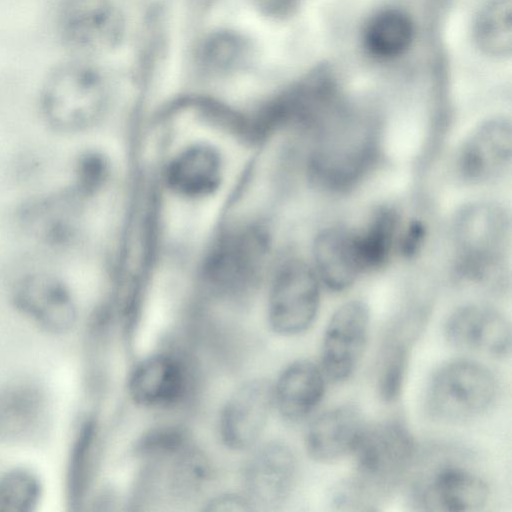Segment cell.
Wrapping results in <instances>:
<instances>
[{"instance_id": "obj_1", "label": "cell", "mask_w": 512, "mask_h": 512, "mask_svg": "<svg viewBox=\"0 0 512 512\" xmlns=\"http://www.w3.org/2000/svg\"><path fill=\"white\" fill-rule=\"evenodd\" d=\"M315 130L311 173L323 188L344 191L373 168L380 148L377 121L341 104Z\"/></svg>"}, {"instance_id": "obj_2", "label": "cell", "mask_w": 512, "mask_h": 512, "mask_svg": "<svg viewBox=\"0 0 512 512\" xmlns=\"http://www.w3.org/2000/svg\"><path fill=\"white\" fill-rule=\"evenodd\" d=\"M416 444L407 426L389 419L367 425L353 452L355 474L345 485L358 510H374L409 471Z\"/></svg>"}, {"instance_id": "obj_3", "label": "cell", "mask_w": 512, "mask_h": 512, "mask_svg": "<svg viewBox=\"0 0 512 512\" xmlns=\"http://www.w3.org/2000/svg\"><path fill=\"white\" fill-rule=\"evenodd\" d=\"M455 269L460 279L492 283L504 267L510 243V221L505 210L480 202L464 207L453 227Z\"/></svg>"}, {"instance_id": "obj_4", "label": "cell", "mask_w": 512, "mask_h": 512, "mask_svg": "<svg viewBox=\"0 0 512 512\" xmlns=\"http://www.w3.org/2000/svg\"><path fill=\"white\" fill-rule=\"evenodd\" d=\"M107 97L102 73L86 62L70 60L48 74L40 105L49 123L72 130L92 124L105 109Z\"/></svg>"}, {"instance_id": "obj_5", "label": "cell", "mask_w": 512, "mask_h": 512, "mask_svg": "<svg viewBox=\"0 0 512 512\" xmlns=\"http://www.w3.org/2000/svg\"><path fill=\"white\" fill-rule=\"evenodd\" d=\"M196 383L191 358L182 350L166 348L137 361L128 374L126 388L136 406L171 411L193 398Z\"/></svg>"}, {"instance_id": "obj_6", "label": "cell", "mask_w": 512, "mask_h": 512, "mask_svg": "<svg viewBox=\"0 0 512 512\" xmlns=\"http://www.w3.org/2000/svg\"><path fill=\"white\" fill-rule=\"evenodd\" d=\"M497 383L484 365L459 359L441 366L426 394L430 413L446 422H463L484 414L494 403Z\"/></svg>"}, {"instance_id": "obj_7", "label": "cell", "mask_w": 512, "mask_h": 512, "mask_svg": "<svg viewBox=\"0 0 512 512\" xmlns=\"http://www.w3.org/2000/svg\"><path fill=\"white\" fill-rule=\"evenodd\" d=\"M267 252V235L258 228L225 235L213 248L205 266L209 291L226 301L243 299L257 283Z\"/></svg>"}, {"instance_id": "obj_8", "label": "cell", "mask_w": 512, "mask_h": 512, "mask_svg": "<svg viewBox=\"0 0 512 512\" xmlns=\"http://www.w3.org/2000/svg\"><path fill=\"white\" fill-rule=\"evenodd\" d=\"M320 303L319 280L304 261L291 259L274 275L267 298L266 319L276 335L292 337L314 322Z\"/></svg>"}, {"instance_id": "obj_9", "label": "cell", "mask_w": 512, "mask_h": 512, "mask_svg": "<svg viewBox=\"0 0 512 512\" xmlns=\"http://www.w3.org/2000/svg\"><path fill=\"white\" fill-rule=\"evenodd\" d=\"M273 412L272 382L261 377L242 381L227 395L217 416L221 445L246 454L262 441Z\"/></svg>"}, {"instance_id": "obj_10", "label": "cell", "mask_w": 512, "mask_h": 512, "mask_svg": "<svg viewBox=\"0 0 512 512\" xmlns=\"http://www.w3.org/2000/svg\"><path fill=\"white\" fill-rule=\"evenodd\" d=\"M241 470L242 492L255 509H275L293 493L298 475L294 451L282 441H261L247 453Z\"/></svg>"}, {"instance_id": "obj_11", "label": "cell", "mask_w": 512, "mask_h": 512, "mask_svg": "<svg viewBox=\"0 0 512 512\" xmlns=\"http://www.w3.org/2000/svg\"><path fill=\"white\" fill-rule=\"evenodd\" d=\"M57 27L67 48L95 52L117 45L123 34V19L109 0H61Z\"/></svg>"}, {"instance_id": "obj_12", "label": "cell", "mask_w": 512, "mask_h": 512, "mask_svg": "<svg viewBox=\"0 0 512 512\" xmlns=\"http://www.w3.org/2000/svg\"><path fill=\"white\" fill-rule=\"evenodd\" d=\"M489 497L487 483L475 472L454 463L428 471L415 483L412 502L425 511H476Z\"/></svg>"}, {"instance_id": "obj_13", "label": "cell", "mask_w": 512, "mask_h": 512, "mask_svg": "<svg viewBox=\"0 0 512 512\" xmlns=\"http://www.w3.org/2000/svg\"><path fill=\"white\" fill-rule=\"evenodd\" d=\"M370 316L365 303L351 300L331 316L322 341L321 369L333 382L346 381L365 351Z\"/></svg>"}, {"instance_id": "obj_14", "label": "cell", "mask_w": 512, "mask_h": 512, "mask_svg": "<svg viewBox=\"0 0 512 512\" xmlns=\"http://www.w3.org/2000/svg\"><path fill=\"white\" fill-rule=\"evenodd\" d=\"M512 129L505 117H494L478 125L464 141L457 158L463 180L481 184L500 177L510 166Z\"/></svg>"}, {"instance_id": "obj_15", "label": "cell", "mask_w": 512, "mask_h": 512, "mask_svg": "<svg viewBox=\"0 0 512 512\" xmlns=\"http://www.w3.org/2000/svg\"><path fill=\"white\" fill-rule=\"evenodd\" d=\"M447 341L456 348L505 358L511 350V329L494 308L467 304L450 314L444 326Z\"/></svg>"}, {"instance_id": "obj_16", "label": "cell", "mask_w": 512, "mask_h": 512, "mask_svg": "<svg viewBox=\"0 0 512 512\" xmlns=\"http://www.w3.org/2000/svg\"><path fill=\"white\" fill-rule=\"evenodd\" d=\"M16 308L37 326L53 334L69 331L77 310L69 290L46 275H31L21 280L14 291Z\"/></svg>"}, {"instance_id": "obj_17", "label": "cell", "mask_w": 512, "mask_h": 512, "mask_svg": "<svg viewBox=\"0 0 512 512\" xmlns=\"http://www.w3.org/2000/svg\"><path fill=\"white\" fill-rule=\"evenodd\" d=\"M49 405L45 392L27 382L0 389V442L25 443L46 430Z\"/></svg>"}, {"instance_id": "obj_18", "label": "cell", "mask_w": 512, "mask_h": 512, "mask_svg": "<svg viewBox=\"0 0 512 512\" xmlns=\"http://www.w3.org/2000/svg\"><path fill=\"white\" fill-rule=\"evenodd\" d=\"M366 427L358 408L341 405L317 416L305 435L307 454L316 462L333 463L353 454Z\"/></svg>"}, {"instance_id": "obj_19", "label": "cell", "mask_w": 512, "mask_h": 512, "mask_svg": "<svg viewBox=\"0 0 512 512\" xmlns=\"http://www.w3.org/2000/svg\"><path fill=\"white\" fill-rule=\"evenodd\" d=\"M271 382L274 412L288 423L306 419L325 393V375L309 360L289 363Z\"/></svg>"}, {"instance_id": "obj_20", "label": "cell", "mask_w": 512, "mask_h": 512, "mask_svg": "<svg viewBox=\"0 0 512 512\" xmlns=\"http://www.w3.org/2000/svg\"><path fill=\"white\" fill-rule=\"evenodd\" d=\"M422 313H411L397 320L387 331L380 351L377 390L380 398L391 403L398 399L407 374L410 349L424 326Z\"/></svg>"}, {"instance_id": "obj_21", "label": "cell", "mask_w": 512, "mask_h": 512, "mask_svg": "<svg viewBox=\"0 0 512 512\" xmlns=\"http://www.w3.org/2000/svg\"><path fill=\"white\" fill-rule=\"evenodd\" d=\"M222 163L218 152L209 145L195 144L180 151L166 168L169 188L187 198L212 194L220 185Z\"/></svg>"}, {"instance_id": "obj_22", "label": "cell", "mask_w": 512, "mask_h": 512, "mask_svg": "<svg viewBox=\"0 0 512 512\" xmlns=\"http://www.w3.org/2000/svg\"><path fill=\"white\" fill-rule=\"evenodd\" d=\"M317 274L333 291L350 287L362 273L353 231L330 227L321 231L313 245Z\"/></svg>"}, {"instance_id": "obj_23", "label": "cell", "mask_w": 512, "mask_h": 512, "mask_svg": "<svg viewBox=\"0 0 512 512\" xmlns=\"http://www.w3.org/2000/svg\"><path fill=\"white\" fill-rule=\"evenodd\" d=\"M163 469L160 474L166 494L178 502L200 497L212 481L214 468L209 455L191 440L169 458L151 463Z\"/></svg>"}, {"instance_id": "obj_24", "label": "cell", "mask_w": 512, "mask_h": 512, "mask_svg": "<svg viewBox=\"0 0 512 512\" xmlns=\"http://www.w3.org/2000/svg\"><path fill=\"white\" fill-rule=\"evenodd\" d=\"M100 426L96 417L83 419L74 435L66 472V497L72 508L79 507L90 490L99 457Z\"/></svg>"}, {"instance_id": "obj_25", "label": "cell", "mask_w": 512, "mask_h": 512, "mask_svg": "<svg viewBox=\"0 0 512 512\" xmlns=\"http://www.w3.org/2000/svg\"><path fill=\"white\" fill-rule=\"evenodd\" d=\"M413 39L412 20L397 9H386L375 14L363 32L365 49L378 59H392L404 54Z\"/></svg>"}, {"instance_id": "obj_26", "label": "cell", "mask_w": 512, "mask_h": 512, "mask_svg": "<svg viewBox=\"0 0 512 512\" xmlns=\"http://www.w3.org/2000/svg\"><path fill=\"white\" fill-rule=\"evenodd\" d=\"M353 235L362 272L378 269L397 247L398 215L391 208H380L362 229L353 231Z\"/></svg>"}, {"instance_id": "obj_27", "label": "cell", "mask_w": 512, "mask_h": 512, "mask_svg": "<svg viewBox=\"0 0 512 512\" xmlns=\"http://www.w3.org/2000/svg\"><path fill=\"white\" fill-rule=\"evenodd\" d=\"M474 38L488 56L504 58L512 50L511 0H491L480 11Z\"/></svg>"}, {"instance_id": "obj_28", "label": "cell", "mask_w": 512, "mask_h": 512, "mask_svg": "<svg viewBox=\"0 0 512 512\" xmlns=\"http://www.w3.org/2000/svg\"><path fill=\"white\" fill-rule=\"evenodd\" d=\"M249 48L248 42L235 32H214L200 45L199 63L210 72H231L244 66Z\"/></svg>"}, {"instance_id": "obj_29", "label": "cell", "mask_w": 512, "mask_h": 512, "mask_svg": "<svg viewBox=\"0 0 512 512\" xmlns=\"http://www.w3.org/2000/svg\"><path fill=\"white\" fill-rule=\"evenodd\" d=\"M41 484L25 468H14L0 475V512H30L38 505Z\"/></svg>"}, {"instance_id": "obj_30", "label": "cell", "mask_w": 512, "mask_h": 512, "mask_svg": "<svg viewBox=\"0 0 512 512\" xmlns=\"http://www.w3.org/2000/svg\"><path fill=\"white\" fill-rule=\"evenodd\" d=\"M193 440L188 430L178 424H157L144 432L135 444V455L146 463L161 462Z\"/></svg>"}, {"instance_id": "obj_31", "label": "cell", "mask_w": 512, "mask_h": 512, "mask_svg": "<svg viewBox=\"0 0 512 512\" xmlns=\"http://www.w3.org/2000/svg\"><path fill=\"white\" fill-rule=\"evenodd\" d=\"M207 511H250L255 507L248 497L239 493L226 492L210 497L205 503Z\"/></svg>"}, {"instance_id": "obj_32", "label": "cell", "mask_w": 512, "mask_h": 512, "mask_svg": "<svg viewBox=\"0 0 512 512\" xmlns=\"http://www.w3.org/2000/svg\"><path fill=\"white\" fill-rule=\"evenodd\" d=\"M425 229L421 222L413 221L402 235L398 236L397 249L405 256L414 255L421 247Z\"/></svg>"}, {"instance_id": "obj_33", "label": "cell", "mask_w": 512, "mask_h": 512, "mask_svg": "<svg viewBox=\"0 0 512 512\" xmlns=\"http://www.w3.org/2000/svg\"><path fill=\"white\" fill-rule=\"evenodd\" d=\"M298 0H254L256 5L266 14L283 16L288 14Z\"/></svg>"}]
</instances>
